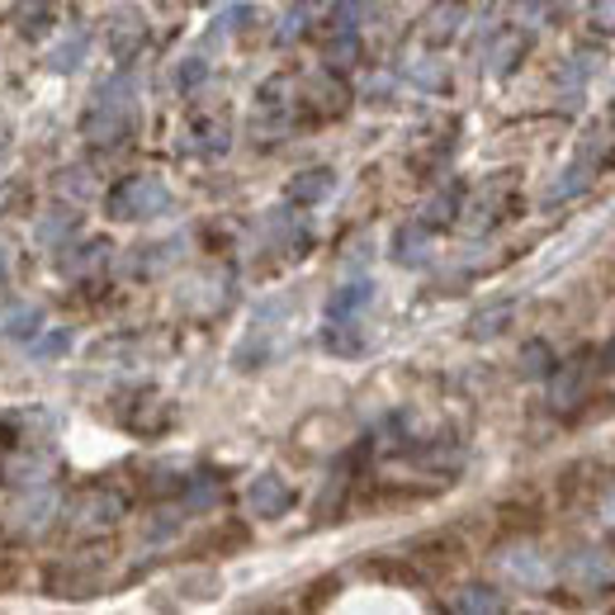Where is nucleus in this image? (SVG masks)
Instances as JSON below:
<instances>
[{
	"instance_id": "f257e3e1",
	"label": "nucleus",
	"mask_w": 615,
	"mask_h": 615,
	"mask_svg": "<svg viewBox=\"0 0 615 615\" xmlns=\"http://www.w3.org/2000/svg\"><path fill=\"white\" fill-rule=\"evenodd\" d=\"M14 577H20V568H14V564H0V587H10Z\"/></svg>"
}]
</instances>
